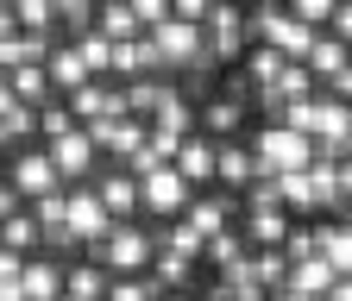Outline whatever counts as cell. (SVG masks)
<instances>
[{
    "mask_svg": "<svg viewBox=\"0 0 352 301\" xmlns=\"http://www.w3.org/2000/svg\"><path fill=\"white\" fill-rule=\"evenodd\" d=\"M252 88H277V75H283V57L271 51V45H252L245 51V69H239Z\"/></svg>",
    "mask_w": 352,
    "mask_h": 301,
    "instance_id": "28",
    "label": "cell"
},
{
    "mask_svg": "<svg viewBox=\"0 0 352 301\" xmlns=\"http://www.w3.org/2000/svg\"><path fill=\"white\" fill-rule=\"evenodd\" d=\"M245 13L239 7H214V19H208V63L220 69V63H239L245 57Z\"/></svg>",
    "mask_w": 352,
    "mask_h": 301,
    "instance_id": "6",
    "label": "cell"
},
{
    "mask_svg": "<svg viewBox=\"0 0 352 301\" xmlns=\"http://www.w3.org/2000/svg\"><path fill=\"white\" fill-rule=\"evenodd\" d=\"M157 63V45L151 38H132V45H113V75H120V88H132V82H151Z\"/></svg>",
    "mask_w": 352,
    "mask_h": 301,
    "instance_id": "13",
    "label": "cell"
},
{
    "mask_svg": "<svg viewBox=\"0 0 352 301\" xmlns=\"http://www.w3.org/2000/svg\"><path fill=\"white\" fill-rule=\"evenodd\" d=\"M176 169H183V182H189V189H201V182H214V169H220V145H214L208 132H195V139H183V151H176Z\"/></svg>",
    "mask_w": 352,
    "mask_h": 301,
    "instance_id": "11",
    "label": "cell"
},
{
    "mask_svg": "<svg viewBox=\"0 0 352 301\" xmlns=\"http://www.w3.org/2000/svg\"><path fill=\"white\" fill-rule=\"evenodd\" d=\"M157 251H183V257H201V239H195V226H189V220H170V226L157 232Z\"/></svg>",
    "mask_w": 352,
    "mask_h": 301,
    "instance_id": "35",
    "label": "cell"
},
{
    "mask_svg": "<svg viewBox=\"0 0 352 301\" xmlns=\"http://www.w3.org/2000/svg\"><path fill=\"white\" fill-rule=\"evenodd\" d=\"M214 176L227 182V189H252V182H258V157H252L239 139H227V145H220V169H214Z\"/></svg>",
    "mask_w": 352,
    "mask_h": 301,
    "instance_id": "20",
    "label": "cell"
},
{
    "mask_svg": "<svg viewBox=\"0 0 352 301\" xmlns=\"http://www.w3.org/2000/svg\"><path fill=\"white\" fill-rule=\"evenodd\" d=\"M19 32L25 38H57V0H19Z\"/></svg>",
    "mask_w": 352,
    "mask_h": 301,
    "instance_id": "29",
    "label": "cell"
},
{
    "mask_svg": "<svg viewBox=\"0 0 352 301\" xmlns=\"http://www.w3.org/2000/svg\"><path fill=\"white\" fill-rule=\"evenodd\" d=\"M139 195H145V207L151 213H164V220H176V213H189V201H195V189L183 182V169H157V176H145L139 182Z\"/></svg>",
    "mask_w": 352,
    "mask_h": 301,
    "instance_id": "8",
    "label": "cell"
},
{
    "mask_svg": "<svg viewBox=\"0 0 352 301\" xmlns=\"http://www.w3.org/2000/svg\"><path fill=\"white\" fill-rule=\"evenodd\" d=\"M233 207H239V201H227V195H195L183 220H189L195 239L208 245V239H220V232H233V226H227V220H233Z\"/></svg>",
    "mask_w": 352,
    "mask_h": 301,
    "instance_id": "12",
    "label": "cell"
},
{
    "mask_svg": "<svg viewBox=\"0 0 352 301\" xmlns=\"http://www.w3.org/2000/svg\"><path fill=\"white\" fill-rule=\"evenodd\" d=\"M107 289H113V276H107L101 264H88V257L63 270V295H69V301H107Z\"/></svg>",
    "mask_w": 352,
    "mask_h": 301,
    "instance_id": "16",
    "label": "cell"
},
{
    "mask_svg": "<svg viewBox=\"0 0 352 301\" xmlns=\"http://www.w3.org/2000/svg\"><path fill=\"white\" fill-rule=\"evenodd\" d=\"M69 132H82L69 107H38V139H44V151H51V145H63Z\"/></svg>",
    "mask_w": 352,
    "mask_h": 301,
    "instance_id": "32",
    "label": "cell"
},
{
    "mask_svg": "<svg viewBox=\"0 0 352 301\" xmlns=\"http://www.w3.org/2000/svg\"><path fill=\"white\" fill-rule=\"evenodd\" d=\"M321 257L333 264V276H352V226H346V220L321 226Z\"/></svg>",
    "mask_w": 352,
    "mask_h": 301,
    "instance_id": "27",
    "label": "cell"
},
{
    "mask_svg": "<svg viewBox=\"0 0 352 301\" xmlns=\"http://www.w3.org/2000/svg\"><path fill=\"white\" fill-rule=\"evenodd\" d=\"M13 101H25V107H51V63L13 69Z\"/></svg>",
    "mask_w": 352,
    "mask_h": 301,
    "instance_id": "25",
    "label": "cell"
},
{
    "mask_svg": "<svg viewBox=\"0 0 352 301\" xmlns=\"http://www.w3.org/2000/svg\"><path fill=\"white\" fill-rule=\"evenodd\" d=\"M239 119H245V101H233V95H208V101H201V132H208L214 145L239 139Z\"/></svg>",
    "mask_w": 352,
    "mask_h": 301,
    "instance_id": "14",
    "label": "cell"
},
{
    "mask_svg": "<svg viewBox=\"0 0 352 301\" xmlns=\"http://www.w3.org/2000/svg\"><path fill=\"white\" fill-rule=\"evenodd\" d=\"M95 257H101L107 270H120V276H151V257H157V239L120 220V226H113V239H107V245H101Z\"/></svg>",
    "mask_w": 352,
    "mask_h": 301,
    "instance_id": "3",
    "label": "cell"
},
{
    "mask_svg": "<svg viewBox=\"0 0 352 301\" xmlns=\"http://www.w3.org/2000/svg\"><path fill=\"white\" fill-rule=\"evenodd\" d=\"M107 301H164V295L151 289V276H113Z\"/></svg>",
    "mask_w": 352,
    "mask_h": 301,
    "instance_id": "36",
    "label": "cell"
},
{
    "mask_svg": "<svg viewBox=\"0 0 352 301\" xmlns=\"http://www.w3.org/2000/svg\"><path fill=\"white\" fill-rule=\"evenodd\" d=\"M113 226H120V220L101 207V195L88 189V182H82V189H69V232H76V245L101 251V245L113 239Z\"/></svg>",
    "mask_w": 352,
    "mask_h": 301,
    "instance_id": "4",
    "label": "cell"
},
{
    "mask_svg": "<svg viewBox=\"0 0 352 301\" xmlns=\"http://www.w3.org/2000/svg\"><path fill=\"white\" fill-rule=\"evenodd\" d=\"M189 270H195V257H183V251H157V257H151V289H157V295H176V289L189 282Z\"/></svg>",
    "mask_w": 352,
    "mask_h": 301,
    "instance_id": "23",
    "label": "cell"
},
{
    "mask_svg": "<svg viewBox=\"0 0 352 301\" xmlns=\"http://www.w3.org/2000/svg\"><path fill=\"white\" fill-rule=\"evenodd\" d=\"M346 69H352V45H340L333 32H321V38H315V51H308V75L327 82V88H340Z\"/></svg>",
    "mask_w": 352,
    "mask_h": 301,
    "instance_id": "10",
    "label": "cell"
},
{
    "mask_svg": "<svg viewBox=\"0 0 352 301\" xmlns=\"http://www.w3.org/2000/svg\"><path fill=\"white\" fill-rule=\"evenodd\" d=\"M25 301H63V264H51V257H32L25 276H19Z\"/></svg>",
    "mask_w": 352,
    "mask_h": 301,
    "instance_id": "19",
    "label": "cell"
},
{
    "mask_svg": "<svg viewBox=\"0 0 352 301\" xmlns=\"http://www.w3.org/2000/svg\"><path fill=\"white\" fill-rule=\"evenodd\" d=\"M38 245H44V226L32 220V207H25V213H13V220L0 226V251H19V257H32Z\"/></svg>",
    "mask_w": 352,
    "mask_h": 301,
    "instance_id": "24",
    "label": "cell"
},
{
    "mask_svg": "<svg viewBox=\"0 0 352 301\" xmlns=\"http://www.w3.org/2000/svg\"><path fill=\"white\" fill-rule=\"evenodd\" d=\"M340 276H333V264L327 257H308V264H289V295H308V301H327V289H333Z\"/></svg>",
    "mask_w": 352,
    "mask_h": 301,
    "instance_id": "18",
    "label": "cell"
},
{
    "mask_svg": "<svg viewBox=\"0 0 352 301\" xmlns=\"http://www.w3.org/2000/svg\"><path fill=\"white\" fill-rule=\"evenodd\" d=\"M252 157H258V176H302V169H315V139L289 132V125H264Z\"/></svg>",
    "mask_w": 352,
    "mask_h": 301,
    "instance_id": "1",
    "label": "cell"
},
{
    "mask_svg": "<svg viewBox=\"0 0 352 301\" xmlns=\"http://www.w3.org/2000/svg\"><path fill=\"white\" fill-rule=\"evenodd\" d=\"M25 264H32V257H19V251H0V282H19V276H25Z\"/></svg>",
    "mask_w": 352,
    "mask_h": 301,
    "instance_id": "39",
    "label": "cell"
},
{
    "mask_svg": "<svg viewBox=\"0 0 352 301\" xmlns=\"http://www.w3.org/2000/svg\"><path fill=\"white\" fill-rule=\"evenodd\" d=\"M333 38H340V45H352V0H340V13H333Z\"/></svg>",
    "mask_w": 352,
    "mask_h": 301,
    "instance_id": "41",
    "label": "cell"
},
{
    "mask_svg": "<svg viewBox=\"0 0 352 301\" xmlns=\"http://www.w3.org/2000/svg\"><path fill=\"white\" fill-rule=\"evenodd\" d=\"M289 232H296V226L283 220L277 207H271V213H252V220H245V245H252V251H283Z\"/></svg>",
    "mask_w": 352,
    "mask_h": 301,
    "instance_id": "21",
    "label": "cell"
},
{
    "mask_svg": "<svg viewBox=\"0 0 352 301\" xmlns=\"http://www.w3.org/2000/svg\"><path fill=\"white\" fill-rule=\"evenodd\" d=\"M327 301H352V276H340V282L327 289Z\"/></svg>",
    "mask_w": 352,
    "mask_h": 301,
    "instance_id": "43",
    "label": "cell"
},
{
    "mask_svg": "<svg viewBox=\"0 0 352 301\" xmlns=\"http://www.w3.org/2000/svg\"><path fill=\"white\" fill-rule=\"evenodd\" d=\"M164 301H183V295H164Z\"/></svg>",
    "mask_w": 352,
    "mask_h": 301,
    "instance_id": "46",
    "label": "cell"
},
{
    "mask_svg": "<svg viewBox=\"0 0 352 301\" xmlns=\"http://www.w3.org/2000/svg\"><path fill=\"white\" fill-rule=\"evenodd\" d=\"M82 132L95 139L107 157H120V163H132V157L151 145V125H145V119H126V113H120V119H101V125H82Z\"/></svg>",
    "mask_w": 352,
    "mask_h": 301,
    "instance_id": "5",
    "label": "cell"
},
{
    "mask_svg": "<svg viewBox=\"0 0 352 301\" xmlns=\"http://www.w3.org/2000/svg\"><path fill=\"white\" fill-rule=\"evenodd\" d=\"M19 38V0H0V45Z\"/></svg>",
    "mask_w": 352,
    "mask_h": 301,
    "instance_id": "38",
    "label": "cell"
},
{
    "mask_svg": "<svg viewBox=\"0 0 352 301\" xmlns=\"http://www.w3.org/2000/svg\"><path fill=\"white\" fill-rule=\"evenodd\" d=\"M95 157H101V145L88 139V132H69L63 145H51V163H57L63 189H82V176H88V169H95Z\"/></svg>",
    "mask_w": 352,
    "mask_h": 301,
    "instance_id": "9",
    "label": "cell"
},
{
    "mask_svg": "<svg viewBox=\"0 0 352 301\" xmlns=\"http://www.w3.org/2000/svg\"><path fill=\"white\" fill-rule=\"evenodd\" d=\"M63 301H69V295H63Z\"/></svg>",
    "mask_w": 352,
    "mask_h": 301,
    "instance_id": "47",
    "label": "cell"
},
{
    "mask_svg": "<svg viewBox=\"0 0 352 301\" xmlns=\"http://www.w3.org/2000/svg\"><path fill=\"white\" fill-rule=\"evenodd\" d=\"M13 213H25V201H19V189H13V182H0V226H7Z\"/></svg>",
    "mask_w": 352,
    "mask_h": 301,
    "instance_id": "40",
    "label": "cell"
},
{
    "mask_svg": "<svg viewBox=\"0 0 352 301\" xmlns=\"http://www.w3.org/2000/svg\"><path fill=\"white\" fill-rule=\"evenodd\" d=\"M321 95L315 101H296V107H283V125H289V132H302V139H321Z\"/></svg>",
    "mask_w": 352,
    "mask_h": 301,
    "instance_id": "34",
    "label": "cell"
},
{
    "mask_svg": "<svg viewBox=\"0 0 352 301\" xmlns=\"http://www.w3.org/2000/svg\"><path fill=\"white\" fill-rule=\"evenodd\" d=\"M0 119H7L13 139H32V132H38V107H25V101H7V107H0Z\"/></svg>",
    "mask_w": 352,
    "mask_h": 301,
    "instance_id": "37",
    "label": "cell"
},
{
    "mask_svg": "<svg viewBox=\"0 0 352 301\" xmlns=\"http://www.w3.org/2000/svg\"><path fill=\"white\" fill-rule=\"evenodd\" d=\"M151 45H157V63H164V69H183V75H189V69L208 63V32H201V25H183L176 13H170V25L151 32ZM208 69H214V63H208Z\"/></svg>",
    "mask_w": 352,
    "mask_h": 301,
    "instance_id": "2",
    "label": "cell"
},
{
    "mask_svg": "<svg viewBox=\"0 0 352 301\" xmlns=\"http://www.w3.org/2000/svg\"><path fill=\"white\" fill-rule=\"evenodd\" d=\"M333 189H340V201H352V157L333 163Z\"/></svg>",
    "mask_w": 352,
    "mask_h": 301,
    "instance_id": "42",
    "label": "cell"
},
{
    "mask_svg": "<svg viewBox=\"0 0 352 301\" xmlns=\"http://www.w3.org/2000/svg\"><path fill=\"white\" fill-rule=\"evenodd\" d=\"M95 19H101V7H88V0H57V25L69 32V45H82L95 32Z\"/></svg>",
    "mask_w": 352,
    "mask_h": 301,
    "instance_id": "30",
    "label": "cell"
},
{
    "mask_svg": "<svg viewBox=\"0 0 352 301\" xmlns=\"http://www.w3.org/2000/svg\"><path fill=\"white\" fill-rule=\"evenodd\" d=\"M201 257H208V264H214L220 276H227V270H239L245 257H252V245H245L239 232H220V239H208V245H201Z\"/></svg>",
    "mask_w": 352,
    "mask_h": 301,
    "instance_id": "26",
    "label": "cell"
},
{
    "mask_svg": "<svg viewBox=\"0 0 352 301\" xmlns=\"http://www.w3.org/2000/svg\"><path fill=\"white\" fill-rule=\"evenodd\" d=\"M271 301H308V295H289V289H283V295H271Z\"/></svg>",
    "mask_w": 352,
    "mask_h": 301,
    "instance_id": "45",
    "label": "cell"
},
{
    "mask_svg": "<svg viewBox=\"0 0 352 301\" xmlns=\"http://www.w3.org/2000/svg\"><path fill=\"white\" fill-rule=\"evenodd\" d=\"M7 182L19 189V201H44V195H57V189H63V176H57L51 151H25V157H13Z\"/></svg>",
    "mask_w": 352,
    "mask_h": 301,
    "instance_id": "7",
    "label": "cell"
},
{
    "mask_svg": "<svg viewBox=\"0 0 352 301\" xmlns=\"http://www.w3.org/2000/svg\"><path fill=\"white\" fill-rule=\"evenodd\" d=\"M333 101H352V69H346V82H340V88H333Z\"/></svg>",
    "mask_w": 352,
    "mask_h": 301,
    "instance_id": "44",
    "label": "cell"
},
{
    "mask_svg": "<svg viewBox=\"0 0 352 301\" xmlns=\"http://www.w3.org/2000/svg\"><path fill=\"white\" fill-rule=\"evenodd\" d=\"M95 195H101V207L113 213V220H126L132 207H145V195H139V176H132V169H113V176H101V182H95Z\"/></svg>",
    "mask_w": 352,
    "mask_h": 301,
    "instance_id": "15",
    "label": "cell"
},
{
    "mask_svg": "<svg viewBox=\"0 0 352 301\" xmlns=\"http://www.w3.org/2000/svg\"><path fill=\"white\" fill-rule=\"evenodd\" d=\"M95 32H101V38H113V45H132V38H145L139 7H132V0H107L101 19H95Z\"/></svg>",
    "mask_w": 352,
    "mask_h": 301,
    "instance_id": "17",
    "label": "cell"
},
{
    "mask_svg": "<svg viewBox=\"0 0 352 301\" xmlns=\"http://www.w3.org/2000/svg\"><path fill=\"white\" fill-rule=\"evenodd\" d=\"M283 107H296V101H315V75H308V63H283V75H277V88H271Z\"/></svg>",
    "mask_w": 352,
    "mask_h": 301,
    "instance_id": "31",
    "label": "cell"
},
{
    "mask_svg": "<svg viewBox=\"0 0 352 301\" xmlns=\"http://www.w3.org/2000/svg\"><path fill=\"white\" fill-rule=\"evenodd\" d=\"M88 82H95V75H88L82 51H76V45H57V51H51V88L76 95V88H88Z\"/></svg>",
    "mask_w": 352,
    "mask_h": 301,
    "instance_id": "22",
    "label": "cell"
},
{
    "mask_svg": "<svg viewBox=\"0 0 352 301\" xmlns=\"http://www.w3.org/2000/svg\"><path fill=\"white\" fill-rule=\"evenodd\" d=\"M76 51H82V63H88V75H95V82H101V75H113V38L88 32V38H82Z\"/></svg>",
    "mask_w": 352,
    "mask_h": 301,
    "instance_id": "33",
    "label": "cell"
}]
</instances>
